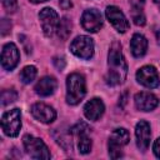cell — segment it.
Segmentation results:
<instances>
[{
    "label": "cell",
    "instance_id": "6da1fadb",
    "mask_svg": "<svg viewBox=\"0 0 160 160\" xmlns=\"http://www.w3.org/2000/svg\"><path fill=\"white\" fill-rule=\"evenodd\" d=\"M108 74L105 80L109 85L115 86L125 81L128 75V64L121 51V45L118 41H114L110 46L108 55Z\"/></svg>",
    "mask_w": 160,
    "mask_h": 160
},
{
    "label": "cell",
    "instance_id": "7a4b0ae2",
    "mask_svg": "<svg viewBox=\"0 0 160 160\" xmlns=\"http://www.w3.org/2000/svg\"><path fill=\"white\" fill-rule=\"evenodd\" d=\"M86 94L85 78L79 72H72L66 80V101L70 105H78Z\"/></svg>",
    "mask_w": 160,
    "mask_h": 160
},
{
    "label": "cell",
    "instance_id": "3957f363",
    "mask_svg": "<svg viewBox=\"0 0 160 160\" xmlns=\"http://www.w3.org/2000/svg\"><path fill=\"white\" fill-rule=\"evenodd\" d=\"M130 140L129 131L124 128H118L115 129L110 138H109V155L112 159H118L122 156L121 148L125 146Z\"/></svg>",
    "mask_w": 160,
    "mask_h": 160
},
{
    "label": "cell",
    "instance_id": "277c9868",
    "mask_svg": "<svg viewBox=\"0 0 160 160\" xmlns=\"http://www.w3.org/2000/svg\"><path fill=\"white\" fill-rule=\"evenodd\" d=\"M21 128V112L19 109L6 111L1 118V129L5 135L15 138L19 135Z\"/></svg>",
    "mask_w": 160,
    "mask_h": 160
},
{
    "label": "cell",
    "instance_id": "5b68a950",
    "mask_svg": "<svg viewBox=\"0 0 160 160\" xmlns=\"http://www.w3.org/2000/svg\"><path fill=\"white\" fill-rule=\"evenodd\" d=\"M22 144L26 152L34 159H50V151L45 142L39 139L34 138L32 135H25L22 138Z\"/></svg>",
    "mask_w": 160,
    "mask_h": 160
},
{
    "label": "cell",
    "instance_id": "8992f818",
    "mask_svg": "<svg viewBox=\"0 0 160 160\" xmlns=\"http://www.w3.org/2000/svg\"><path fill=\"white\" fill-rule=\"evenodd\" d=\"M70 50L75 56L80 59H90L94 54V41L89 36L80 35L71 41Z\"/></svg>",
    "mask_w": 160,
    "mask_h": 160
},
{
    "label": "cell",
    "instance_id": "52a82bcc",
    "mask_svg": "<svg viewBox=\"0 0 160 160\" xmlns=\"http://www.w3.org/2000/svg\"><path fill=\"white\" fill-rule=\"evenodd\" d=\"M89 131H90V128L82 121L75 124L70 129V132L78 138V149L81 154H89L91 151L92 141L89 136Z\"/></svg>",
    "mask_w": 160,
    "mask_h": 160
},
{
    "label": "cell",
    "instance_id": "ba28073f",
    "mask_svg": "<svg viewBox=\"0 0 160 160\" xmlns=\"http://www.w3.org/2000/svg\"><path fill=\"white\" fill-rule=\"evenodd\" d=\"M39 19L41 24V29L46 36H51L55 31H58L59 28V15L58 12L51 8H44L39 12Z\"/></svg>",
    "mask_w": 160,
    "mask_h": 160
},
{
    "label": "cell",
    "instance_id": "9c48e42d",
    "mask_svg": "<svg viewBox=\"0 0 160 160\" xmlns=\"http://www.w3.org/2000/svg\"><path fill=\"white\" fill-rule=\"evenodd\" d=\"M136 80L141 85H144L145 88H149V89L158 88L160 84L159 72L151 65H146V66H142L141 69H139L136 72Z\"/></svg>",
    "mask_w": 160,
    "mask_h": 160
},
{
    "label": "cell",
    "instance_id": "30bf717a",
    "mask_svg": "<svg viewBox=\"0 0 160 160\" xmlns=\"http://www.w3.org/2000/svg\"><path fill=\"white\" fill-rule=\"evenodd\" d=\"M105 15L109 20V22L119 32H125L129 29V21L125 18L124 12L116 8V6H108L105 10Z\"/></svg>",
    "mask_w": 160,
    "mask_h": 160
},
{
    "label": "cell",
    "instance_id": "8fae6325",
    "mask_svg": "<svg viewBox=\"0 0 160 160\" xmlns=\"http://www.w3.org/2000/svg\"><path fill=\"white\" fill-rule=\"evenodd\" d=\"M81 25L89 32H96L102 26V18L101 14L96 9H88L82 12L81 16Z\"/></svg>",
    "mask_w": 160,
    "mask_h": 160
},
{
    "label": "cell",
    "instance_id": "7c38bea8",
    "mask_svg": "<svg viewBox=\"0 0 160 160\" xmlns=\"http://www.w3.org/2000/svg\"><path fill=\"white\" fill-rule=\"evenodd\" d=\"M19 49L14 42H8L2 46L1 51V65L5 70H12L19 62Z\"/></svg>",
    "mask_w": 160,
    "mask_h": 160
},
{
    "label": "cell",
    "instance_id": "4fadbf2b",
    "mask_svg": "<svg viewBox=\"0 0 160 160\" xmlns=\"http://www.w3.org/2000/svg\"><path fill=\"white\" fill-rule=\"evenodd\" d=\"M31 114L36 120H39L44 124H50L56 118V111L51 106H49L44 102L34 104L31 106Z\"/></svg>",
    "mask_w": 160,
    "mask_h": 160
},
{
    "label": "cell",
    "instance_id": "5bb4252c",
    "mask_svg": "<svg viewBox=\"0 0 160 160\" xmlns=\"http://www.w3.org/2000/svg\"><path fill=\"white\" fill-rule=\"evenodd\" d=\"M135 138H136V145L141 151H145L149 145H150V138H151V131H150V125L140 120L136 124L135 128Z\"/></svg>",
    "mask_w": 160,
    "mask_h": 160
},
{
    "label": "cell",
    "instance_id": "9a60e30c",
    "mask_svg": "<svg viewBox=\"0 0 160 160\" xmlns=\"http://www.w3.org/2000/svg\"><path fill=\"white\" fill-rule=\"evenodd\" d=\"M135 106L141 111H151L159 105V99L150 92H138L134 98Z\"/></svg>",
    "mask_w": 160,
    "mask_h": 160
},
{
    "label": "cell",
    "instance_id": "2e32d148",
    "mask_svg": "<svg viewBox=\"0 0 160 160\" xmlns=\"http://www.w3.org/2000/svg\"><path fill=\"white\" fill-rule=\"evenodd\" d=\"M104 110H105V106H104V102L98 99V98H94L91 99L90 101H88L84 106V114H85V118L88 120H91V121H96L99 120L102 114H104Z\"/></svg>",
    "mask_w": 160,
    "mask_h": 160
},
{
    "label": "cell",
    "instance_id": "e0dca14e",
    "mask_svg": "<svg viewBox=\"0 0 160 160\" xmlns=\"http://www.w3.org/2000/svg\"><path fill=\"white\" fill-rule=\"evenodd\" d=\"M56 88H58V82H56L55 78H52V76H44L35 85V92L38 95H40V96H49V95L54 94Z\"/></svg>",
    "mask_w": 160,
    "mask_h": 160
},
{
    "label": "cell",
    "instance_id": "ac0fdd59",
    "mask_svg": "<svg viewBox=\"0 0 160 160\" xmlns=\"http://www.w3.org/2000/svg\"><path fill=\"white\" fill-rule=\"evenodd\" d=\"M130 49H131V52H132V55L135 58L142 56L148 50V40H146V38L144 35H141V34L132 35L131 41H130Z\"/></svg>",
    "mask_w": 160,
    "mask_h": 160
},
{
    "label": "cell",
    "instance_id": "d6986e66",
    "mask_svg": "<svg viewBox=\"0 0 160 160\" xmlns=\"http://www.w3.org/2000/svg\"><path fill=\"white\" fill-rule=\"evenodd\" d=\"M56 32L61 40H66L71 32V21L68 18H62L59 22V28Z\"/></svg>",
    "mask_w": 160,
    "mask_h": 160
},
{
    "label": "cell",
    "instance_id": "ffe728a7",
    "mask_svg": "<svg viewBox=\"0 0 160 160\" xmlns=\"http://www.w3.org/2000/svg\"><path fill=\"white\" fill-rule=\"evenodd\" d=\"M36 74H38V70L35 66H32V65L25 66L20 72V80L24 84H30L36 78Z\"/></svg>",
    "mask_w": 160,
    "mask_h": 160
},
{
    "label": "cell",
    "instance_id": "44dd1931",
    "mask_svg": "<svg viewBox=\"0 0 160 160\" xmlns=\"http://www.w3.org/2000/svg\"><path fill=\"white\" fill-rule=\"evenodd\" d=\"M131 18H132L134 22H135L136 25H139V26H142V25H145V22H146V20H145V15H144V11H142V9H141V6H140V5H136V4H134V5H132Z\"/></svg>",
    "mask_w": 160,
    "mask_h": 160
},
{
    "label": "cell",
    "instance_id": "7402d4cb",
    "mask_svg": "<svg viewBox=\"0 0 160 160\" xmlns=\"http://www.w3.org/2000/svg\"><path fill=\"white\" fill-rule=\"evenodd\" d=\"M18 99V92L14 89H9V90H2L1 92V105L6 106L11 102H14Z\"/></svg>",
    "mask_w": 160,
    "mask_h": 160
},
{
    "label": "cell",
    "instance_id": "603a6c76",
    "mask_svg": "<svg viewBox=\"0 0 160 160\" xmlns=\"http://www.w3.org/2000/svg\"><path fill=\"white\" fill-rule=\"evenodd\" d=\"M2 6L8 12H15L18 10V0H1Z\"/></svg>",
    "mask_w": 160,
    "mask_h": 160
},
{
    "label": "cell",
    "instance_id": "cb8c5ba5",
    "mask_svg": "<svg viewBox=\"0 0 160 160\" xmlns=\"http://www.w3.org/2000/svg\"><path fill=\"white\" fill-rule=\"evenodd\" d=\"M1 35H6L10 32V29H11V22L8 20V19H2L1 20Z\"/></svg>",
    "mask_w": 160,
    "mask_h": 160
},
{
    "label": "cell",
    "instance_id": "d4e9b609",
    "mask_svg": "<svg viewBox=\"0 0 160 160\" xmlns=\"http://www.w3.org/2000/svg\"><path fill=\"white\" fill-rule=\"evenodd\" d=\"M152 150H154V154L156 158H160V138H158L152 145Z\"/></svg>",
    "mask_w": 160,
    "mask_h": 160
},
{
    "label": "cell",
    "instance_id": "484cf974",
    "mask_svg": "<svg viewBox=\"0 0 160 160\" xmlns=\"http://www.w3.org/2000/svg\"><path fill=\"white\" fill-rule=\"evenodd\" d=\"M54 64H55V66L59 69V70H62L64 69V66H65V61H64V59H59V58H54Z\"/></svg>",
    "mask_w": 160,
    "mask_h": 160
},
{
    "label": "cell",
    "instance_id": "4316f807",
    "mask_svg": "<svg viewBox=\"0 0 160 160\" xmlns=\"http://www.w3.org/2000/svg\"><path fill=\"white\" fill-rule=\"evenodd\" d=\"M59 4H60V6L62 8V9H70L71 6H72V4H71V1L70 0H59Z\"/></svg>",
    "mask_w": 160,
    "mask_h": 160
},
{
    "label": "cell",
    "instance_id": "83f0119b",
    "mask_svg": "<svg viewBox=\"0 0 160 160\" xmlns=\"http://www.w3.org/2000/svg\"><path fill=\"white\" fill-rule=\"evenodd\" d=\"M156 40H158V42H159V45H160V29L156 31Z\"/></svg>",
    "mask_w": 160,
    "mask_h": 160
},
{
    "label": "cell",
    "instance_id": "f1b7e54d",
    "mask_svg": "<svg viewBox=\"0 0 160 160\" xmlns=\"http://www.w3.org/2000/svg\"><path fill=\"white\" fill-rule=\"evenodd\" d=\"M31 2H34V4H39V2H44V1H48V0H30Z\"/></svg>",
    "mask_w": 160,
    "mask_h": 160
},
{
    "label": "cell",
    "instance_id": "f546056e",
    "mask_svg": "<svg viewBox=\"0 0 160 160\" xmlns=\"http://www.w3.org/2000/svg\"><path fill=\"white\" fill-rule=\"evenodd\" d=\"M154 2H155V4H156V6L160 9V0H154Z\"/></svg>",
    "mask_w": 160,
    "mask_h": 160
}]
</instances>
